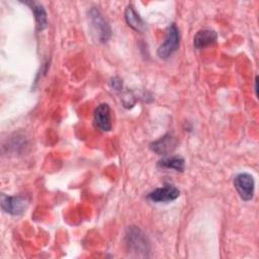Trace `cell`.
I'll return each instance as SVG.
<instances>
[{
    "label": "cell",
    "mask_w": 259,
    "mask_h": 259,
    "mask_svg": "<svg viewBox=\"0 0 259 259\" xmlns=\"http://www.w3.org/2000/svg\"><path fill=\"white\" fill-rule=\"evenodd\" d=\"M179 40H180L179 30L177 26L174 23H172L168 27L165 40L162 42V45L159 47L157 51L158 56L162 59L169 58L174 52L177 51L179 47Z\"/></svg>",
    "instance_id": "obj_1"
},
{
    "label": "cell",
    "mask_w": 259,
    "mask_h": 259,
    "mask_svg": "<svg viewBox=\"0 0 259 259\" xmlns=\"http://www.w3.org/2000/svg\"><path fill=\"white\" fill-rule=\"evenodd\" d=\"M234 186L243 200L249 201L253 198L255 183L252 175L248 173L238 174L234 179Z\"/></svg>",
    "instance_id": "obj_2"
},
{
    "label": "cell",
    "mask_w": 259,
    "mask_h": 259,
    "mask_svg": "<svg viewBox=\"0 0 259 259\" xmlns=\"http://www.w3.org/2000/svg\"><path fill=\"white\" fill-rule=\"evenodd\" d=\"M126 245L128 246L130 251L136 252L137 254L138 252L143 253L144 256H146V252L149 250L145 235L137 228L128 229V233L126 234Z\"/></svg>",
    "instance_id": "obj_3"
},
{
    "label": "cell",
    "mask_w": 259,
    "mask_h": 259,
    "mask_svg": "<svg viewBox=\"0 0 259 259\" xmlns=\"http://www.w3.org/2000/svg\"><path fill=\"white\" fill-rule=\"evenodd\" d=\"M26 205L27 200L23 196H8L1 194V207L7 213L18 215L24 211Z\"/></svg>",
    "instance_id": "obj_4"
},
{
    "label": "cell",
    "mask_w": 259,
    "mask_h": 259,
    "mask_svg": "<svg viewBox=\"0 0 259 259\" xmlns=\"http://www.w3.org/2000/svg\"><path fill=\"white\" fill-rule=\"evenodd\" d=\"M93 122L96 128L102 132H109L111 130L110 107L107 103L99 104L93 113Z\"/></svg>",
    "instance_id": "obj_5"
},
{
    "label": "cell",
    "mask_w": 259,
    "mask_h": 259,
    "mask_svg": "<svg viewBox=\"0 0 259 259\" xmlns=\"http://www.w3.org/2000/svg\"><path fill=\"white\" fill-rule=\"evenodd\" d=\"M179 190L173 185H165L163 187L156 188L149 193L148 198L153 202H170L175 200L179 196Z\"/></svg>",
    "instance_id": "obj_6"
},
{
    "label": "cell",
    "mask_w": 259,
    "mask_h": 259,
    "mask_svg": "<svg viewBox=\"0 0 259 259\" xmlns=\"http://www.w3.org/2000/svg\"><path fill=\"white\" fill-rule=\"evenodd\" d=\"M90 18H91V22L94 27V30L98 32V38L101 41H106L110 36L109 24L106 22V20L102 17V15L96 9H92L90 11Z\"/></svg>",
    "instance_id": "obj_7"
},
{
    "label": "cell",
    "mask_w": 259,
    "mask_h": 259,
    "mask_svg": "<svg viewBox=\"0 0 259 259\" xmlns=\"http://www.w3.org/2000/svg\"><path fill=\"white\" fill-rule=\"evenodd\" d=\"M218 38L215 31L211 29H200L196 32L193 38V45L195 49H204L213 44Z\"/></svg>",
    "instance_id": "obj_8"
},
{
    "label": "cell",
    "mask_w": 259,
    "mask_h": 259,
    "mask_svg": "<svg viewBox=\"0 0 259 259\" xmlns=\"http://www.w3.org/2000/svg\"><path fill=\"white\" fill-rule=\"evenodd\" d=\"M175 145H176V141L174 139V137H172L170 134L164 136L163 138H161L160 140L154 142L152 145H151V149L162 155V154H167L169 152H171L174 148H175Z\"/></svg>",
    "instance_id": "obj_9"
},
{
    "label": "cell",
    "mask_w": 259,
    "mask_h": 259,
    "mask_svg": "<svg viewBox=\"0 0 259 259\" xmlns=\"http://www.w3.org/2000/svg\"><path fill=\"white\" fill-rule=\"evenodd\" d=\"M124 17L127 22V24L138 31H143L145 28V23L142 20V18L138 15V13L135 11L133 6H127L124 12Z\"/></svg>",
    "instance_id": "obj_10"
},
{
    "label": "cell",
    "mask_w": 259,
    "mask_h": 259,
    "mask_svg": "<svg viewBox=\"0 0 259 259\" xmlns=\"http://www.w3.org/2000/svg\"><path fill=\"white\" fill-rule=\"evenodd\" d=\"M159 167L166 169H174L175 171L184 170V159L180 156H171L159 161Z\"/></svg>",
    "instance_id": "obj_11"
},
{
    "label": "cell",
    "mask_w": 259,
    "mask_h": 259,
    "mask_svg": "<svg viewBox=\"0 0 259 259\" xmlns=\"http://www.w3.org/2000/svg\"><path fill=\"white\" fill-rule=\"evenodd\" d=\"M31 4V10L34 13V17L37 23V28L38 30H42L47 27V12L45 10V8L42 7L41 4L36 3V2H32Z\"/></svg>",
    "instance_id": "obj_12"
},
{
    "label": "cell",
    "mask_w": 259,
    "mask_h": 259,
    "mask_svg": "<svg viewBox=\"0 0 259 259\" xmlns=\"http://www.w3.org/2000/svg\"><path fill=\"white\" fill-rule=\"evenodd\" d=\"M110 85H111V87H112L113 89H115V90H120V88H121V86H122V83H121L120 79H118L117 77H115V78H112V79H111Z\"/></svg>",
    "instance_id": "obj_13"
}]
</instances>
